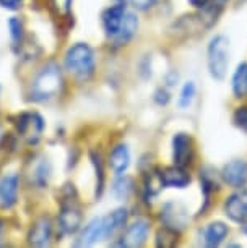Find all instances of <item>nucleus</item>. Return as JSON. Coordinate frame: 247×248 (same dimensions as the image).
<instances>
[{
    "label": "nucleus",
    "mask_w": 247,
    "mask_h": 248,
    "mask_svg": "<svg viewBox=\"0 0 247 248\" xmlns=\"http://www.w3.org/2000/svg\"><path fill=\"white\" fill-rule=\"evenodd\" d=\"M8 26H10V36H12L13 44L18 46L21 43V39H23V25H21V21L18 20V18H12V20L8 21Z\"/></svg>",
    "instance_id": "a878e982"
},
{
    "label": "nucleus",
    "mask_w": 247,
    "mask_h": 248,
    "mask_svg": "<svg viewBox=\"0 0 247 248\" xmlns=\"http://www.w3.org/2000/svg\"><path fill=\"white\" fill-rule=\"evenodd\" d=\"M129 213L125 208H117L115 211H113L108 217H104L106 221V237L114 235L115 232H119L120 229H124V226L127 224Z\"/></svg>",
    "instance_id": "6ab92c4d"
},
{
    "label": "nucleus",
    "mask_w": 247,
    "mask_h": 248,
    "mask_svg": "<svg viewBox=\"0 0 247 248\" xmlns=\"http://www.w3.org/2000/svg\"><path fill=\"white\" fill-rule=\"evenodd\" d=\"M207 63L212 78L218 79V81L225 79L228 65H230V41L226 36L218 34L210 41L207 50Z\"/></svg>",
    "instance_id": "7ed1b4c3"
},
{
    "label": "nucleus",
    "mask_w": 247,
    "mask_h": 248,
    "mask_svg": "<svg viewBox=\"0 0 247 248\" xmlns=\"http://www.w3.org/2000/svg\"><path fill=\"white\" fill-rule=\"evenodd\" d=\"M225 213L234 222L242 224L247 221V188L241 186L228 196L225 201Z\"/></svg>",
    "instance_id": "39448f33"
},
{
    "label": "nucleus",
    "mask_w": 247,
    "mask_h": 248,
    "mask_svg": "<svg viewBox=\"0 0 247 248\" xmlns=\"http://www.w3.org/2000/svg\"><path fill=\"white\" fill-rule=\"evenodd\" d=\"M70 2H72V0H52V5L57 8L59 12L67 13L70 10Z\"/></svg>",
    "instance_id": "c756f323"
},
{
    "label": "nucleus",
    "mask_w": 247,
    "mask_h": 248,
    "mask_svg": "<svg viewBox=\"0 0 247 248\" xmlns=\"http://www.w3.org/2000/svg\"><path fill=\"white\" fill-rule=\"evenodd\" d=\"M18 186L20 179L16 174H7L0 179V206L3 209H10L18 200Z\"/></svg>",
    "instance_id": "ddd939ff"
},
{
    "label": "nucleus",
    "mask_w": 247,
    "mask_h": 248,
    "mask_svg": "<svg viewBox=\"0 0 247 248\" xmlns=\"http://www.w3.org/2000/svg\"><path fill=\"white\" fill-rule=\"evenodd\" d=\"M195 91H197V88H195L194 81H187L182 86V90H181V96H179V107L181 109H185V107H189L190 104H192V101L195 97Z\"/></svg>",
    "instance_id": "393cba45"
},
{
    "label": "nucleus",
    "mask_w": 247,
    "mask_h": 248,
    "mask_svg": "<svg viewBox=\"0 0 247 248\" xmlns=\"http://www.w3.org/2000/svg\"><path fill=\"white\" fill-rule=\"evenodd\" d=\"M228 237V226L221 221L210 222L203 231V240L207 247H218Z\"/></svg>",
    "instance_id": "f3484780"
},
{
    "label": "nucleus",
    "mask_w": 247,
    "mask_h": 248,
    "mask_svg": "<svg viewBox=\"0 0 247 248\" xmlns=\"http://www.w3.org/2000/svg\"><path fill=\"white\" fill-rule=\"evenodd\" d=\"M23 0H0V5L8 8V10H16L21 5Z\"/></svg>",
    "instance_id": "2f4dec72"
},
{
    "label": "nucleus",
    "mask_w": 247,
    "mask_h": 248,
    "mask_svg": "<svg viewBox=\"0 0 247 248\" xmlns=\"http://www.w3.org/2000/svg\"><path fill=\"white\" fill-rule=\"evenodd\" d=\"M125 2L120 0V2L114 3L113 7L106 8L101 15V21H102V28H104L106 34H108L111 39L117 34L120 25L124 21V16H125Z\"/></svg>",
    "instance_id": "1a4fd4ad"
},
{
    "label": "nucleus",
    "mask_w": 247,
    "mask_h": 248,
    "mask_svg": "<svg viewBox=\"0 0 247 248\" xmlns=\"http://www.w3.org/2000/svg\"><path fill=\"white\" fill-rule=\"evenodd\" d=\"M133 190V184H132V179L124 174H120L117 179L114 180V185H113V195L115 196L117 200H127L130 193Z\"/></svg>",
    "instance_id": "412c9836"
},
{
    "label": "nucleus",
    "mask_w": 247,
    "mask_h": 248,
    "mask_svg": "<svg viewBox=\"0 0 247 248\" xmlns=\"http://www.w3.org/2000/svg\"><path fill=\"white\" fill-rule=\"evenodd\" d=\"M64 67L77 81H86L96 70V57L93 49L85 43H77L65 52Z\"/></svg>",
    "instance_id": "f257e3e1"
},
{
    "label": "nucleus",
    "mask_w": 247,
    "mask_h": 248,
    "mask_svg": "<svg viewBox=\"0 0 247 248\" xmlns=\"http://www.w3.org/2000/svg\"><path fill=\"white\" fill-rule=\"evenodd\" d=\"M132 2V5L137 8L140 12H147L148 8H151L158 0H130Z\"/></svg>",
    "instance_id": "c85d7f7f"
},
{
    "label": "nucleus",
    "mask_w": 247,
    "mask_h": 248,
    "mask_svg": "<svg viewBox=\"0 0 247 248\" xmlns=\"http://www.w3.org/2000/svg\"><path fill=\"white\" fill-rule=\"evenodd\" d=\"M137 30H138V20H137V16H135L133 13H125L124 21H122V25H120V28H119L117 34L113 37L115 46L127 44L129 41L135 36Z\"/></svg>",
    "instance_id": "a211bd4d"
},
{
    "label": "nucleus",
    "mask_w": 247,
    "mask_h": 248,
    "mask_svg": "<svg viewBox=\"0 0 247 248\" xmlns=\"http://www.w3.org/2000/svg\"><path fill=\"white\" fill-rule=\"evenodd\" d=\"M161 177L165 186H169V188H185L190 184V175L184 170V167L176 166V164L163 170Z\"/></svg>",
    "instance_id": "2eb2a0df"
},
{
    "label": "nucleus",
    "mask_w": 247,
    "mask_h": 248,
    "mask_svg": "<svg viewBox=\"0 0 247 248\" xmlns=\"http://www.w3.org/2000/svg\"><path fill=\"white\" fill-rule=\"evenodd\" d=\"M161 219L165 222V227H169L172 231H181L187 226L189 214L184 209L182 204L178 203H167L165 204L161 211Z\"/></svg>",
    "instance_id": "9b49d317"
},
{
    "label": "nucleus",
    "mask_w": 247,
    "mask_h": 248,
    "mask_svg": "<svg viewBox=\"0 0 247 248\" xmlns=\"http://www.w3.org/2000/svg\"><path fill=\"white\" fill-rule=\"evenodd\" d=\"M93 164H95V169H96V175H98V184H96V195H101L102 190V184H104V174H102V166H101V157L96 156V154H91Z\"/></svg>",
    "instance_id": "cd10ccee"
},
{
    "label": "nucleus",
    "mask_w": 247,
    "mask_h": 248,
    "mask_svg": "<svg viewBox=\"0 0 247 248\" xmlns=\"http://www.w3.org/2000/svg\"><path fill=\"white\" fill-rule=\"evenodd\" d=\"M106 237V221L104 217H93L90 222L86 224L85 229L77 238L75 245L78 247H91Z\"/></svg>",
    "instance_id": "9d476101"
},
{
    "label": "nucleus",
    "mask_w": 247,
    "mask_h": 248,
    "mask_svg": "<svg viewBox=\"0 0 247 248\" xmlns=\"http://www.w3.org/2000/svg\"><path fill=\"white\" fill-rule=\"evenodd\" d=\"M109 166H111V169L114 170L115 175L124 174V172L129 169L130 153H129V148L125 146V144L120 143V144H117V146H114V149L109 154Z\"/></svg>",
    "instance_id": "dca6fc26"
},
{
    "label": "nucleus",
    "mask_w": 247,
    "mask_h": 248,
    "mask_svg": "<svg viewBox=\"0 0 247 248\" xmlns=\"http://www.w3.org/2000/svg\"><path fill=\"white\" fill-rule=\"evenodd\" d=\"M194 157V148H192V138L185 133H178L172 138V161L176 166L185 167L192 162Z\"/></svg>",
    "instance_id": "0eeeda50"
},
{
    "label": "nucleus",
    "mask_w": 247,
    "mask_h": 248,
    "mask_svg": "<svg viewBox=\"0 0 247 248\" xmlns=\"http://www.w3.org/2000/svg\"><path fill=\"white\" fill-rule=\"evenodd\" d=\"M62 90V72L59 65L46 63L39 73L36 75L31 85V99L34 101H49L57 96Z\"/></svg>",
    "instance_id": "f03ea898"
},
{
    "label": "nucleus",
    "mask_w": 247,
    "mask_h": 248,
    "mask_svg": "<svg viewBox=\"0 0 247 248\" xmlns=\"http://www.w3.org/2000/svg\"><path fill=\"white\" fill-rule=\"evenodd\" d=\"M155 101H156L160 106L167 104V101H169V94H167V91H165V90H158V91L155 93Z\"/></svg>",
    "instance_id": "7c9ffc66"
},
{
    "label": "nucleus",
    "mask_w": 247,
    "mask_h": 248,
    "mask_svg": "<svg viewBox=\"0 0 247 248\" xmlns=\"http://www.w3.org/2000/svg\"><path fill=\"white\" fill-rule=\"evenodd\" d=\"M178 243V233L176 231H172L169 227H165L158 232L156 235V245L158 247H165V248H169V247H174Z\"/></svg>",
    "instance_id": "b1692460"
},
{
    "label": "nucleus",
    "mask_w": 247,
    "mask_h": 248,
    "mask_svg": "<svg viewBox=\"0 0 247 248\" xmlns=\"http://www.w3.org/2000/svg\"><path fill=\"white\" fill-rule=\"evenodd\" d=\"M163 188H165V184H163L161 172H151V174L147 175V179H145V198H147V201H150V198L156 196Z\"/></svg>",
    "instance_id": "4be33fe9"
},
{
    "label": "nucleus",
    "mask_w": 247,
    "mask_h": 248,
    "mask_svg": "<svg viewBox=\"0 0 247 248\" xmlns=\"http://www.w3.org/2000/svg\"><path fill=\"white\" fill-rule=\"evenodd\" d=\"M221 179L225 184L234 188H241L247 184V162L242 159H234V161L225 164L221 170Z\"/></svg>",
    "instance_id": "6e6552de"
},
{
    "label": "nucleus",
    "mask_w": 247,
    "mask_h": 248,
    "mask_svg": "<svg viewBox=\"0 0 247 248\" xmlns=\"http://www.w3.org/2000/svg\"><path fill=\"white\" fill-rule=\"evenodd\" d=\"M210 2H212V0H189L190 5L195 7V8H203V7H207Z\"/></svg>",
    "instance_id": "473e14b6"
},
{
    "label": "nucleus",
    "mask_w": 247,
    "mask_h": 248,
    "mask_svg": "<svg viewBox=\"0 0 247 248\" xmlns=\"http://www.w3.org/2000/svg\"><path fill=\"white\" fill-rule=\"evenodd\" d=\"M50 164L48 159H44L43 162H39L34 169V174H33V182L39 186V188H44L46 185L49 184V179H50Z\"/></svg>",
    "instance_id": "5701e85b"
},
{
    "label": "nucleus",
    "mask_w": 247,
    "mask_h": 248,
    "mask_svg": "<svg viewBox=\"0 0 247 248\" xmlns=\"http://www.w3.org/2000/svg\"><path fill=\"white\" fill-rule=\"evenodd\" d=\"M59 229L62 233L72 235L82 226V208L73 198H65L59 213Z\"/></svg>",
    "instance_id": "20e7f679"
},
{
    "label": "nucleus",
    "mask_w": 247,
    "mask_h": 248,
    "mask_svg": "<svg viewBox=\"0 0 247 248\" xmlns=\"http://www.w3.org/2000/svg\"><path fill=\"white\" fill-rule=\"evenodd\" d=\"M148 233H150V222H148L147 219H137V221H133L127 227L120 245H124V247H142L143 243L147 242Z\"/></svg>",
    "instance_id": "f8f14e48"
},
{
    "label": "nucleus",
    "mask_w": 247,
    "mask_h": 248,
    "mask_svg": "<svg viewBox=\"0 0 247 248\" xmlns=\"http://www.w3.org/2000/svg\"><path fill=\"white\" fill-rule=\"evenodd\" d=\"M232 120H234L236 127H239L241 130L247 132V106L237 107L234 115H232Z\"/></svg>",
    "instance_id": "bb28decb"
},
{
    "label": "nucleus",
    "mask_w": 247,
    "mask_h": 248,
    "mask_svg": "<svg viewBox=\"0 0 247 248\" xmlns=\"http://www.w3.org/2000/svg\"><path fill=\"white\" fill-rule=\"evenodd\" d=\"M50 235H52V222L49 217H41L34 222L28 238L33 247H46L49 245Z\"/></svg>",
    "instance_id": "4468645a"
},
{
    "label": "nucleus",
    "mask_w": 247,
    "mask_h": 248,
    "mask_svg": "<svg viewBox=\"0 0 247 248\" xmlns=\"http://www.w3.org/2000/svg\"><path fill=\"white\" fill-rule=\"evenodd\" d=\"M232 93L236 97L247 96V63H239L232 75Z\"/></svg>",
    "instance_id": "aec40b11"
},
{
    "label": "nucleus",
    "mask_w": 247,
    "mask_h": 248,
    "mask_svg": "<svg viewBox=\"0 0 247 248\" xmlns=\"http://www.w3.org/2000/svg\"><path fill=\"white\" fill-rule=\"evenodd\" d=\"M16 130L30 144L38 143L44 130V122L38 114H23L18 117Z\"/></svg>",
    "instance_id": "423d86ee"
}]
</instances>
